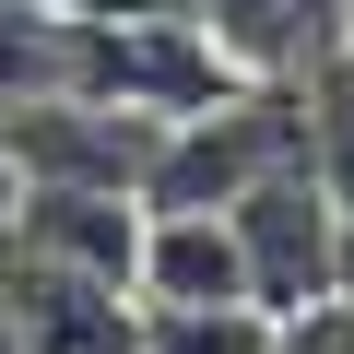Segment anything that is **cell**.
<instances>
[{
    "label": "cell",
    "mask_w": 354,
    "mask_h": 354,
    "mask_svg": "<svg viewBox=\"0 0 354 354\" xmlns=\"http://www.w3.org/2000/svg\"><path fill=\"white\" fill-rule=\"evenodd\" d=\"M307 165H319V189H330V213L354 225V48L307 83Z\"/></svg>",
    "instance_id": "9"
},
{
    "label": "cell",
    "mask_w": 354,
    "mask_h": 354,
    "mask_svg": "<svg viewBox=\"0 0 354 354\" xmlns=\"http://www.w3.org/2000/svg\"><path fill=\"white\" fill-rule=\"evenodd\" d=\"M283 319L260 307H142V354H272Z\"/></svg>",
    "instance_id": "8"
},
{
    "label": "cell",
    "mask_w": 354,
    "mask_h": 354,
    "mask_svg": "<svg viewBox=\"0 0 354 354\" xmlns=\"http://www.w3.org/2000/svg\"><path fill=\"white\" fill-rule=\"evenodd\" d=\"M24 248H48V260H71V272H95V283H130L142 295V236H153V213L142 201H106V189H24V225H12Z\"/></svg>",
    "instance_id": "6"
},
{
    "label": "cell",
    "mask_w": 354,
    "mask_h": 354,
    "mask_svg": "<svg viewBox=\"0 0 354 354\" xmlns=\"http://www.w3.org/2000/svg\"><path fill=\"white\" fill-rule=\"evenodd\" d=\"M225 225H236V248H248V295H260V319H319V307L354 295V225L330 213L319 165L260 177Z\"/></svg>",
    "instance_id": "2"
},
{
    "label": "cell",
    "mask_w": 354,
    "mask_h": 354,
    "mask_svg": "<svg viewBox=\"0 0 354 354\" xmlns=\"http://www.w3.org/2000/svg\"><path fill=\"white\" fill-rule=\"evenodd\" d=\"M0 354H24V330H12V307H0Z\"/></svg>",
    "instance_id": "11"
},
{
    "label": "cell",
    "mask_w": 354,
    "mask_h": 354,
    "mask_svg": "<svg viewBox=\"0 0 354 354\" xmlns=\"http://www.w3.org/2000/svg\"><path fill=\"white\" fill-rule=\"evenodd\" d=\"M272 354H354V295L342 307H319V319H283V342Z\"/></svg>",
    "instance_id": "10"
},
{
    "label": "cell",
    "mask_w": 354,
    "mask_h": 354,
    "mask_svg": "<svg viewBox=\"0 0 354 354\" xmlns=\"http://www.w3.org/2000/svg\"><path fill=\"white\" fill-rule=\"evenodd\" d=\"M189 24L236 83H319L354 36V0H189Z\"/></svg>",
    "instance_id": "5"
},
{
    "label": "cell",
    "mask_w": 354,
    "mask_h": 354,
    "mask_svg": "<svg viewBox=\"0 0 354 354\" xmlns=\"http://www.w3.org/2000/svg\"><path fill=\"white\" fill-rule=\"evenodd\" d=\"M142 307H260L236 225H177V213H153V236H142Z\"/></svg>",
    "instance_id": "7"
},
{
    "label": "cell",
    "mask_w": 354,
    "mask_h": 354,
    "mask_svg": "<svg viewBox=\"0 0 354 354\" xmlns=\"http://www.w3.org/2000/svg\"><path fill=\"white\" fill-rule=\"evenodd\" d=\"M283 165H307V83H236L225 106H201V118L165 130V165H153L142 213L225 225L260 177H283Z\"/></svg>",
    "instance_id": "1"
},
{
    "label": "cell",
    "mask_w": 354,
    "mask_h": 354,
    "mask_svg": "<svg viewBox=\"0 0 354 354\" xmlns=\"http://www.w3.org/2000/svg\"><path fill=\"white\" fill-rule=\"evenodd\" d=\"M12 165L24 189H106V201H142L153 165H165V118H130V106H95V95H48V106H12Z\"/></svg>",
    "instance_id": "3"
},
{
    "label": "cell",
    "mask_w": 354,
    "mask_h": 354,
    "mask_svg": "<svg viewBox=\"0 0 354 354\" xmlns=\"http://www.w3.org/2000/svg\"><path fill=\"white\" fill-rule=\"evenodd\" d=\"M0 307H12L24 354H142V295L130 283H95L24 236H0Z\"/></svg>",
    "instance_id": "4"
}]
</instances>
